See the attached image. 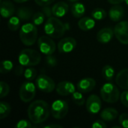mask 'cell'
Instances as JSON below:
<instances>
[{
  "mask_svg": "<svg viewBox=\"0 0 128 128\" xmlns=\"http://www.w3.org/2000/svg\"><path fill=\"white\" fill-rule=\"evenodd\" d=\"M35 85L39 90L45 93H50L56 88V84L53 80L44 74H40L37 77Z\"/></svg>",
  "mask_w": 128,
  "mask_h": 128,
  "instance_id": "ba28073f",
  "label": "cell"
},
{
  "mask_svg": "<svg viewBox=\"0 0 128 128\" xmlns=\"http://www.w3.org/2000/svg\"><path fill=\"white\" fill-rule=\"evenodd\" d=\"M38 46L40 51L46 56L52 54L56 48V43L50 36H41L38 38Z\"/></svg>",
  "mask_w": 128,
  "mask_h": 128,
  "instance_id": "9c48e42d",
  "label": "cell"
},
{
  "mask_svg": "<svg viewBox=\"0 0 128 128\" xmlns=\"http://www.w3.org/2000/svg\"><path fill=\"white\" fill-rule=\"evenodd\" d=\"M124 14V10L123 7L118 4H115L114 6H112L109 11L110 18L114 22L120 21L123 18Z\"/></svg>",
  "mask_w": 128,
  "mask_h": 128,
  "instance_id": "ac0fdd59",
  "label": "cell"
},
{
  "mask_svg": "<svg viewBox=\"0 0 128 128\" xmlns=\"http://www.w3.org/2000/svg\"><path fill=\"white\" fill-rule=\"evenodd\" d=\"M24 71H25V70H24V69H23V65L20 64V65H19V66H17V67L16 68L14 73H15V74H16V76H21L22 74H23Z\"/></svg>",
  "mask_w": 128,
  "mask_h": 128,
  "instance_id": "ab89813d",
  "label": "cell"
},
{
  "mask_svg": "<svg viewBox=\"0 0 128 128\" xmlns=\"http://www.w3.org/2000/svg\"><path fill=\"white\" fill-rule=\"evenodd\" d=\"M102 107L100 98L96 94H92L88 97L86 101L87 111L91 114H97L100 112Z\"/></svg>",
  "mask_w": 128,
  "mask_h": 128,
  "instance_id": "8fae6325",
  "label": "cell"
},
{
  "mask_svg": "<svg viewBox=\"0 0 128 128\" xmlns=\"http://www.w3.org/2000/svg\"><path fill=\"white\" fill-rule=\"evenodd\" d=\"M52 14L56 17H62L68 13L69 10L68 4L64 2H57L52 7Z\"/></svg>",
  "mask_w": 128,
  "mask_h": 128,
  "instance_id": "e0dca14e",
  "label": "cell"
},
{
  "mask_svg": "<svg viewBox=\"0 0 128 128\" xmlns=\"http://www.w3.org/2000/svg\"><path fill=\"white\" fill-rule=\"evenodd\" d=\"M114 34V30L110 27H106L98 32L97 40L101 44H107L112 40Z\"/></svg>",
  "mask_w": 128,
  "mask_h": 128,
  "instance_id": "9a60e30c",
  "label": "cell"
},
{
  "mask_svg": "<svg viewBox=\"0 0 128 128\" xmlns=\"http://www.w3.org/2000/svg\"><path fill=\"white\" fill-rule=\"evenodd\" d=\"M92 127L93 128H106V124L103 121L98 120L92 124Z\"/></svg>",
  "mask_w": 128,
  "mask_h": 128,
  "instance_id": "f35d334b",
  "label": "cell"
},
{
  "mask_svg": "<svg viewBox=\"0 0 128 128\" xmlns=\"http://www.w3.org/2000/svg\"><path fill=\"white\" fill-rule=\"evenodd\" d=\"M76 46V41L74 38H65L58 43V50L59 52L68 53L72 52Z\"/></svg>",
  "mask_w": 128,
  "mask_h": 128,
  "instance_id": "7c38bea8",
  "label": "cell"
},
{
  "mask_svg": "<svg viewBox=\"0 0 128 128\" xmlns=\"http://www.w3.org/2000/svg\"><path fill=\"white\" fill-rule=\"evenodd\" d=\"M108 2H110L112 4H121L122 2H123L125 0H107Z\"/></svg>",
  "mask_w": 128,
  "mask_h": 128,
  "instance_id": "b9f144b4",
  "label": "cell"
},
{
  "mask_svg": "<svg viewBox=\"0 0 128 128\" xmlns=\"http://www.w3.org/2000/svg\"><path fill=\"white\" fill-rule=\"evenodd\" d=\"M119 123L122 127L128 128V113H123L119 116Z\"/></svg>",
  "mask_w": 128,
  "mask_h": 128,
  "instance_id": "e575fe53",
  "label": "cell"
},
{
  "mask_svg": "<svg viewBox=\"0 0 128 128\" xmlns=\"http://www.w3.org/2000/svg\"><path fill=\"white\" fill-rule=\"evenodd\" d=\"M96 86V81L93 78H84L77 82V89L82 93L92 92Z\"/></svg>",
  "mask_w": 128,
  "mask_h": 128,
  "instance_id": "5bb4252c",
  "label": "cell"
},
{
  "mask_svg": "<svg viewBox=\"0 0 128 128\" xmlns=\"http://www.w3.org/2000/svg\"><path fill=\"white\" fill-rule=\"evenodd\" d=\"M51 109L49 104L42 100L32 102L28 107L27 113L29 120L33 124H40L44 122L50 116Z\"/></svg>",
  "mask_w": 128,
  "mask_h": 128,
  "instance_id": "6da1fadb",
  "label": "cell"
},
{
  "mask_svg": "<svg viewBox=\"0 0 128 128\" xmlns=\"http://www.w3.org/2000/svg\"><path fill=\"white\" fill-rule=\"evenodd\" d=\"M118 115V112L116 109L108 107L102 110V112H100V118L105 122H110L116 119Z\"/></svg>",
  "mask_w": 128,
  "mask_h": 128,
  "instance_id": "44dd1931",
  "label": "cell"
},
{
  "mask_svg": "<svg viewBox=\"0 0 128 128\" xmlns=\"http://www.w3.org/2000/svg\"><path fill=\"white\" fill-rule=\"evenodd\" d=\"M115 70L110 65H105L102 69V76L107 81H112L114 78Z\"/></svg>",
  "mask_w": 128,
  "mask_h": 128,
  "instance_id": "cb8c5ba5",
  "label": "cell"
},
{
  "mask_svg": "<svg viewBox=\"0 0 128 128\" xmlns=\"http://www.w3.org/2000/svg\"><path fill=\"white\" fill-rule=\"evenodd\" d=\"M1 15L4 18L11 17L15 11V8L14 4L8 0L2 1L1 0Z\"/></svg>",
  "mask_w": 128,
  "mask_h": 128,
  "instance_id": "2e32d148",
  "label": "cell"
},
{
  "mask_svg": "<svg viewBox=\"0 0 128 128\" xmlns=\"http://www.w3.org/2000/svg\"><path fill=\"white\" fill-rule=\"evenodd\" d=\"M32 10L30 9L29 8L26 7H21L18 9L17 10V16L21 20H28L33 15Z\"/></svg>",
  "mask_w": 128,
  "mask_h": 128,
  "instance_id": "603a6c76",
  "label": "cell"
},
{
  "mask_svg": "<svg viewBox=\"0 0 128 128\" xmlns=\"http://www.w3.org/2000/svg\"><path fill=\"white\" fill-rule=\"evenodd\" d=\"M56 92L61 96H68L75 92V86L69 81H62L56 86Z\"/></svg>",
  "mask_w": 128,
  "mask_h": 128,
  "instance_id": "4fadbf2b",
  "label": "cell"
},
{
  "mask_svg": "<svg viewBox=\"0 0 128 128\" xmlns=\"http://www.w3.org/2000/svg\"><path fill=\"white\" fill-rule=\"evenodd\" d=\"M41 11L44 14L45 16L50 18L52 16V8L49 7V6H44L42 9H41Z\"/></svg>",
  "mask_w": 128,
  "mask_h": 128,
  "instance_id": "74e56055",
  "label": "cell"
},
{
  "mask_svg": "<svg viewBox=\"0 0 128 128\" xmlns=\"http://www.w3.org/2000/svg\"><path fill=\"white\" fill-rule=\"evenodd\" d=\"M125 2H126V4L128 5V0H125Z\"/></svg>",
  "mask_w": 128,
  "mask_h": 128,
  "instance_id": "f6af8a7d",
  "label": "cell"
},
{
  "mask_svg": "<svg viewBox=\"0 0 128 128\" xmlns=\"http://www.w3.org/2000/svg\"><path fill=\"white\" fill-rule=\"evenodd\" d=\"M55 0H34L35 3L38 4L39 6L44 7V6H49Z\"/></svg>",
  "mask_w": 128,
  "mask_h": 128,
  "instance_id": "8d00e7d4",
  "label": "cell"
},
{
  "mask_svg": "<svg viewBox=\"0 0 128 128\" xmlns=\"http://www.w3.org/2000/svg\"><path fill=\"white\" fill-rule=\"evenodd\" d=\"M40 59V54L37 50L32 49H24L20 51L18 56V61L20 64L26 67L38 64Z\"/></svg>",
  "mask_w": 128,
  "mask_h": 128,
  "instance_id": "277c9868",
  "label": "cell"
},
{
  "mask_svg": "<svg viewBox=\"0 0 128 128\" xmlns=\"http://www.w3.org/2000/svg\"><path fill=\"white\" fill-rule=\"evenodd\" d=\"M14 1L17 2V3H22V2H26L28 0H14Z\"/></svg>",
  "mask_w": 128,
  "mask_h": 128,
  "instance_id": "7bdbcfd3",
  "label": "cell"
},
{
  "mask_svg": "<svg viewBox=\"0 0 128 128\" xmlns=\"http://www.w3.org/2000/svg\"><path fill=\"white\" fill-rule=\"evenodd\" d=\"M107 14L106 10L100 8H97L94 9L92 12V16L96 20H101L106 16Z\"/></svg>",
  "mask_w": 128,
  "mask_h": 128,
  "instance_id": "4316f807",
  "label": "cell"
},
{
  "mask_svg": "<svg viewBox=\"0 0 128 128\" xmlns=\"http://www.w3.org/2000/svg\"><path fill=\"white\" fill-rule=\"evenodd\" d=\"M38 38V29L33 23H26L22 26L20 30V38L22 43L26 46L33 45Z\"/></svg>",
  "mask_w": 128,
  "mask_h": 128,
  "instance_id": "3957f363",
  "label": "cell"
},
{
  "mask_svg": "<svg viewBox=\"0 0 128 128\" xmlns=\"http://www.w3.org/2000/svg\"><path fill=\"white\" fill-rule=\"evenodd\" d=\"M116 82L121 88L128 90V68L122 70L117 74Z\"/></svg>",
  "mask_w": 128,
  "mask_h": 128,
  "instance_id": "d6986e66",
  "label": "cell"
},
{
  "mask_svg": "<svg viewBox=\"0 0 128 128\" xmlns=\"http://www.w3.org/2000/svg\"><path fill=\"white\" fill-rule=\"evenodd\" d=\"M114 34L118 41L123 44H128V21H122L114 28Z\"/></svg>",
  "mask_w": 128,
  "mask_h": 128,
  "instance_id": "30bf717a",
  "label": "cell"
},
{
  "mask_svg": "<svg viewBox=\"0 0 128 128\" xmlns=\"http://www.w3.org/2000/svg\"><path fill=\"white\" fill-rule=\"evenodd\" d=\"M120 99H121V101L122 103V104L128 107V91H125V92H123L120 96Z\"/></svg>",
  "mask_w": 128,
  "mask_h": 128,
  "instance_id": "d590c367",
  "label": "cell"
},
{
  "mask_svg": "<svg viewBox=\"0 0 128 128\" xmlns=\"http://www.w3.org/2000/svg\"><path fill=\"white\" fill-rule=\"evenodd\" d=\"M69 2H77L78 0H68Z\"/></svg>",
  "mask_w": 128,
  "mask_h": 128,
  "instance_id": "ee69618b",
  "label": "cell"
},
{
  "mask_svg": "<svg viewBox=\"0 0 128 128\" xmlns=\"http://www.w3.org/2000/svg\"><path fill=\"white\" fill-rule=\"evenodd\" d=\"M37 76V70L36 69L33 68H26L24 71V77L28 81H32L34 80V78Z\"/></svg>",
  "mask_w": 128,
  "mask_h": 128,
  "instance_id": "4dcf8cb0",
  "label": "cell"
},
{
  "mask_svg": "<svg viewBox=\"0 0 128 128\" xmlns=\"http://www.w3.org/2000/svg\"><path fill=\"white\" fill-rule=\"evenodd\" d=\"M46 64L50 67H55L57 64V59L55 56L51 55H47L45 58Z\"/></svg>",
  "mask_w": 128,
  "mask_h": 128,
  "instance_id": "836d02e7",
  "label": "cell"
},
{
  "mask_svg": "<svg viewBox=\"0 0 128 128\" xmlns=\"http://www.w3.org/2000/svg\"><path fill=\"white\" fill-rule=\"evenodd\" d=\"M66 25L57 17H50L44 25L45 33L52 38H58L64 34Z\"/></svg>",
  "mask_w": 128,
  "mask_h": 128,
  "instance_id": "7a4b0ae2",
  "label": "cell"
},
{
  "mask_svg": "<svg viewBox=\"0 0 128 128\" xmlns=\"http://www.w3.org/2000/svg\"><path fill=\"white\" fill-rule=\"evenodd\" d=\"M70 10L74 16L76 18H80L84 15L86 12V8H85L84 4H82V3L75 2L73 4H71Z\"/></svg>",
  "mask_w": 128,
  "mask_h": 128,
  "instance_id": "7402d4cb",
  "label": "cell"
},
{
  "mask_svg": "<svg viewBox=\"0 0 128 128\" xmlns=\"http://www.w3.org/2000/svg\"><path fill=\"white\" fill-rule=\"evenodd\" d=\"M95 26V21L94 19L88 17V16H84L82 19H80L78 22V26L80 29L83 31H88L92 29Z\"/></svg>",
  "mask_w": 128,
  "mask_h": 128,
  "instance_id": "ffe728a7",
  "label": "cell"
},
{
  "mask_svg": "<svg viewBox=\"0 0 128 128\" xmlns=\"http://www.w3.org/2000/svg\"><path fill=\"white\" fill-rule=\"evenodd\" d=\"M9 92H10V88L8 83L2 81L0 82V98H3L6 97L8 94Z\"/></svg>",
  "mask_w": 128,
  "mask_h": 128,
  "instance_id": "1f68e13d",
  "label": "cell"
},
{
  "mask_svg": "<svg viewBox=\"0 0 128 128\" xmlns=\"http://www.w3.org/2000/svg\"><path fill=\"white\" fill-rule=\"evenodd\" d=\"M100 96L105 102L113 104L118 100L120 92L117 86L111 82H107L101 87Z\"/></svg>",
  "mask_w": 128,
  "mask_h": 128,
  "instance_id": "5b68a950",
  "label": "cell"
},
{
  "mask_svg": "<svg viewBox=\"0 0 128 128\" xmlns=\"http://www.w3.org/2000/svg\"><path fill=\"white\" fill-rule=\"evenodd\" d=\"M20 19L18 16H11L8 22V27L11 31H16L20 26Z\"/></svg>",
  "mask_w": 128,
  "mask_h": 128,
  "instance_id": "484cf974",
  "label": "cell"
},
{
  "mask_svg": "<svg viewBox=\"0 0 128 128\" xmlns=\"http://www.w3.org/2000/svg\"><path fill=\"white\" fill-rule=\"evenodd\" d=\"M10 111L11 106L8 103L4 101L0 103V119H4L8 117Z\"/></svg>",
  "mask_w": 128,
  "mask_h": 128,
  "instance_id": "d4e9b609",
  "label": "cell"
},
{
  "mask_svg": "<svg viewBox=\"0 0 128 128\" xmlns=\"http://www.w3.org/2000/svg\"><path fill=\"white\" fill-rule=\"evenodd\" d=\"M42 128H62L63 127H62V125H59V124H47V125L42 126Z\"/></svg>",
  "mask_w": 128,
  "mask_h": 128,
  "instance_id": "60d3db41",
  "label": "cell"
},
{
  "mask_svg": "<svg viewBox=\"0 0 128 128\" xmlns=\"http://www.w3.org/2000/svg\"><path fill=\"white\" fill-rule=\"evenodd\" d=\"M13 68V63L9 60H4L1 62L0 72L2 74H7Z\"/></svg>",
  "mask_w": 128,
  "mask_h": 128,
  "instance_id": "f1b7e54d",
  "label": "cell"
},
{
  "mask_svg": "<svg viewBox=\"0 0 128 128\" xmlns=\"http://www.w3.org/2000/svg\"><path fill=\"white\" fill-rule=\"evenodd\" d=\"M36 85L31 81H26L22 84L20 88L19 95L22 101L25 103L30 102L34 99L36 94Z\"/></svg>",
  "mask_w": 128,
  "mask_h": 128,
  "instance_id": "8992f818",
  "label": "cell"
},
{
  "mask_svg": "<svg viewBox=\"0 0 128 128\" xmlns=\"http://www.w3.org/2000/svg\"><path fill=\"white\" fill-rule=\"evenodd\" d=\"M44 19H45V15L42 11L37 12V13L34 14L32 16V22L35 26L41 25L44 22Z\"/></svg>",
  "mask_w": 128,
  "mask_h": 128,
  "instance_id": "f546056e",
  "label": "cell"
},
{
  "mask_svg": "<svg viewBox=\"0 0 128 128\" xmlns=\"http://www.w3.org/2000/svg\"><path fill=\"white\" fill-rule=\"evenodd\" d=\"M72 100L74 103L78 106H82L85 104V98L82 92H74L72 94Z\"/></svg>",
  "mask_w": 128,
  "mask_h": 128,
  "instance_id": "83f0119b",
  "label": "cell"
},
{
  "mask_svg": "<svg viewBox=\"0 0 128 128\" xmlns=\"http://www.w3.org/2000/svg\"><path fill=\"white\" fill-rule=\"evenodd\" d=\"M30 122L27 121V120H25V119H22V120H20L19 121L16 126L15 128H33V126L32 125Z\"/></svg>",
  "mask_w": 128,
  "mask_h": 128,
  "instance_id": "d6a6232c",
  "label": "cell"
},
{
  "mask_svg": "<svg viewBox=\"0 0 128 128\" xmlns=\"http://www.w3.org/2000/svg\"><path fill=\"white\" fill-rule=\"evenodd\" d=\"M68 112V103L63 100L54 101L51 106V114L56 119L64 118Z\"/></svg>",
  "mask_w": 128,
  "mask_h": 128,
  "instance_id": "52a82bcc",
  "label": "cell"
}]
</instances>
